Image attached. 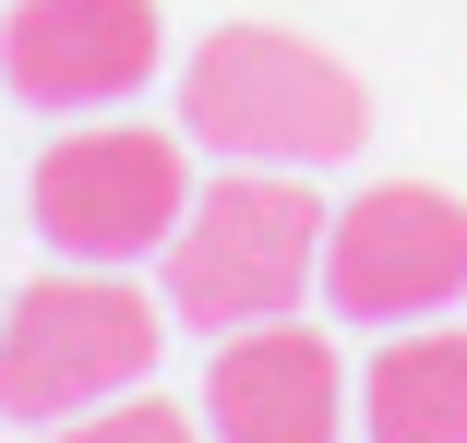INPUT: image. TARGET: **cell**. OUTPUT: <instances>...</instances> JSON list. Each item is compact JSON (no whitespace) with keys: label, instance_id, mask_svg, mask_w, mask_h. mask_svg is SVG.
I'll use <instances>...</instances> for the list:
<instances>
[{"label":"cell","instance_id":"8992f818","mask_svg":"<svg viewBox=\"0 0 467 443\" xmlns=\"http://www.w3.org/2000/svg\"><path fill=\"white\" fill-rule=\"evenodd\" d=\"M168 60L156 0H25L0 25V84L25 108H120Z\"/></svg>","mask_w":467,"mask_h":443},{"label":"cell","instance_id":"ba28073f","mask_svg":"<svg viewBox=\"0 0 467 443\" xmlns=\"http://www.w3.org/2000/svg\"><path fill=\"white\" fill-rule=\"evenodd\" d=\"M359 431L371 443H467V335L384 324V347L359 372Z\"/></svg>","mask_w":467,"mask_h":443},{"label":"cell","instance_id":"6da1fadb","mask_svg":"<svg viewBox=\"0 0 467 443\" xmlns=\"http://www.w3.org/2000/svg\"><path fill=\"white\" fill-rule=\"evenodd\" d=\"M180 120H192V144H216L240 168H336V156H359L371 97L348 60H324L288 25H216L180 72Z\"/></svg>","mask_w":467,"mask_h":443},{"label":"cell","instance_id":"9c48e42d","mask_svg":"<svg viewBox=\"0 0 467 443\" xmlns=\"http://www.w3.org/2000/svg\"><path fill=\"white\" fill-rule=\"evenodd\" d=\"M48 443H204V419L192 407H156V396H109V407H84V419H60Z\"/></svg>","mask_w":467,"mask_h":443},{"label":"cell","instance_id":"7a4b0ae2","mask_svg":"<svg viewBox=\"0 0 467 443\" xmlns=\"http://www.w3.org/2000/svg\"><path fill=\"white\" fill-rule=\"evenodd\" d=\"M312 263H324L312 180L300 168H228L168 228V324H192L204 347L240 335V324H275V312L312 300Z\"/></svg>","mask_w":467,"mask_h":443},{"label":"cell","instance_id":"52a82bcc","mask_svg":"<svg viewBox=\"0 0 467 443\" xmlns=\"http://www.w3.org/2000/svg\"><path fill=\"white\" fill-rule=\"evenodd\" d=\"M204 431H216V443H336V431H348L336 347H324L300 312L240 324V335L216 347V372H204Z\"/></svg>","mask_w":467,"mask_h":443},{"label":"cell","instance_id":"277c9868","mask_svg":"<svg viewBox=\"0 0 467 443\" xmlns=\"http://www.w3.org/2000/svg\"><path fill=\"white\" fill-rule=\"evenodd\" d=\"M192 216V156L156 120H84L36 156V228L72 263H132L168 252V228Z\"/></svg>","mask_w":467,"mask_h":443},{"label":"cell","instance_id":"3957f363","mask_svg":"<svg viewBox=\"0 0 467 443\" xmlns=\"http://www.w3.org/2000/svg\"><path fill=\"white\" fill-rule=\"evenodd\" d=\"M168 347V300H144L120 263H72L0 300V419H84L109 396H144Z\"/></svg>","mask_w":467,"mask_h":443},{"label":"cell","instance_id":"5b68a950","mask_svg":"<svg viewBox=\"0 0 467 443\" xmlns=\"http://www.w3.org/2000/svg\"><path fill=\"white\" fill-rule=\"evenodd\" d=\"M467 288V204L431 180H384L324 216V300L348 324H420Z\"/></svg>","mask_w":467,"mask_h":443}]
</instances>
